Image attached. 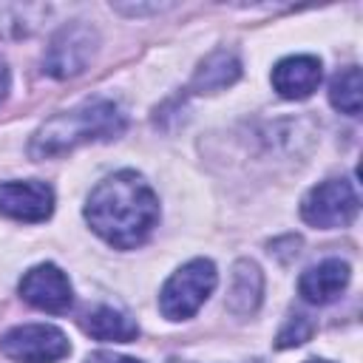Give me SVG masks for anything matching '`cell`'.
<instances>
[{"instance_id":"obj_1","label":"cell","mask_w":363,"mask_h":363,"mask_svg":"<svg viewBox=\"0 0 363 363\" xmlns=\"http://www.w3.org/2000/svg\"><path fill=\"white\" fill-rule=\"evenodd\" d=\"M85 221L111 247L130 250L153 233L159 221V199L136 170H119L91 190Z\"/></svg>"},{"instance_id":"obj_2","label":"cell","mask_w":363,"mask_h":363,"mask_svg":"<svg viewBox=\"0 0 363 363\" xmlns=\"http://www.w3.org/2000/svg\"><path fill=\"white\" fill-rule=\"evenodd\" d=\"M125 130V113L111 99H91L71 111H62L51 116L45 125L37 128L31 136L28 153L34 159H51L60 153H68L85 142H102L116 139Z\"/></svg>"},{"instance_id":"obj_3","label":"cell","mask_w":363,"mask_h":363,"mask_svg":"<svg viewBox=\"0 0 363 363\" xmlns=\"http://www.w3.org/2000/svg\"><path fill=\"white\" fill-rule=\"evenodd\" d=\"M216 267L207 258H193L184 267H179L159 292V309L167 320H187L193 318L201 303L216 289Z\"/></svg>"},{"instance_id":"obj_4","label":"cell","mask_w":363,"mask_h":363,"mask_svg":"<svg viewBox=\"0 0 363 363\" xmlns=\"http://www.w3.org/2000/svg\"><path fill=\"white\" fill-rule=\"evenodd\" d=\"M357 210H360L357 190L346 179H326L318 187H312L301 201V218L320 230L352 224Z\"/></svg>"},{"instance_id":"obj_5","label":"cell","mask_w":363,"mask_h":363,"mask_svg":"<svg viewBox=\"0 0 363 363\" xmlns=\"http://www.w3.org/2000/svg\"><path fill=\"white\" fill-rule=\"evenodd\" d=\"M96 45H99V37L91 26L68 23L51 37V43L45 48V57H43V71L54 79L77 77L94 60Z\"/></svg>"},{"instance_id":"obj_6","label":"cell","mask_w":363,"mask_h":363,"mask_svg":"<svg viewBox=\"0 0 363 363\" xmlns=\"http://www.w3.org/2000/svg\"><path fill=\"white\" fill-rule=\"evenodd\" d=\"M0 349L17 363H57L71 352V343L57 326L23 323L0 337Z\"/></svg>"},{"instance_id":"obj_7","label":"cell","mask_w":363,"mask_h":363,"mask_svg":"<svg viewBox=\"0 0 363 363\" xmlns=\"http://www.w3.org/2000/svg\"><path fill=\"white\" fill-rule=\"evenodd\" d=\"M20 295L34 309H43V312H51V315H62L74 303L71 281L54 264H37V267H31L23 275V281H20Z\"/></svg>"},{"instance_id":"obj_8","label":"cell","mask_w":363,"mask_h":363,"mask_svg":"<svg viewBox=\"0 0 363 363\" xmlns=\"http://www.w3.org/2000/svg\"><path fill=\"white\" fill-rule=\"evenodd\" d=\"M54 210V190L45 182H3L0 216L14 221H45Z\"/></svg>"},{"instance_id":"obj_9","label":"cell","mask_w":363,"mask_h":363,"mask_svg":"<svg viewBox=\"0 0 363 363\" xmlns=\"http://www.w3.org/2000/svg\"><path fill=\"white\" fill-rule=\"evenodd\" d=\"M323 77L320 60L312 54H295L281 60L272 68V88L284 96V99H306L318 91Z\"/></svg>"},{"instance_id":"obj_10","label":"cell","mask_w":363,"mask_h":363,"mask_svg":"<svg viewBox=\"0 0 363 363\" xmlns=\"http://www.w3.org/2000/svg\"><path fill=\"white\" fill-rule=\"evenodd\" d=\"M349 264L340 261V258H326L315 267H309L301 281H298V292L303 301L309 303H332L349 284Z\"/></svg>"},{"instance_id":"obj_11","label":"cell","mask_w":363,"mask_h":363,"mask_svg":"<svg viewBox=\"0 0 363 363\" xmlns=\"http://www.w3.org/2000/svg\"><path fill=\"white\" fill-rule=\"evenodd\" d=\"M82 329L96 340H113V343H130L139 337V323L128 312L105 303L82 315Z\"/></svg>"},{"instance_id":"obj_12","label":"cell","mask_w":363,"mask_h":363,"mask_svg":"<svg viewBox=\"0 0 363 363\" xmlns=\"http://www.w3.org/2000/svg\"><path fill=\"white\" fill-rule=\"evenodd\" d=\"M241 77V62L233 51H213L193 74L190 88L196 94H216Z\"/></svg>"},{"instance_id":"obj_13","label":"cell","mask_w":363,"mask_h":363,"mask_svg":"<svg viewBox=\"0 0 363 363\" xmlns=\"http://www.w3.org/2000/svg\"><path fill=\"white\" fill-rule=\"evenodd\" d=\"M261 292H264V278H261V269L258 264L252 261H238L233 267V284H230V298H227V306L238 315H250L258 309L261 303Z\"/></svg>"},{"instance_id":"obj_14","label":"cell","mask_w":363,"mask_h":363,"mask_svg":"<svg viewBox=\"0 0 363 363\" xmlns=\"http://www.w3.org/2000/svg\"><path fill=\"white\" fill-rule=\"evenodd\" d=\"M360 99H363V82H360V68L349 65L343 71H337L329 82V102L332 108H337L340 113L357 116L360 113Z\"/></svg>"},{"instance_id":"obj_15","label":"cell","mask_w":363,"mask_h":363,"mask_svg":"<svg viewBox=\"0 0 363 363\" xmlns=\"http://www.w3.org/2000/svg\"><path fill=\"white\" fill-rule=\"evenodd\" d=\"M45 11L48 9H43V6L0 3V37H23V34L34 31Z\"/></svg>"},{"instance_id":"obj_16","label":"cell","mask_w":363,"mask_h":363,"mask_svg":"<svg viewBox=\"0 0 363 363\" xmlns=\"http://www.w3.org/2000/svg\"><path fill=\"white\" fill-rule=\"evenodd\" d=\"M312 332H315V323L309 320V315H292L286 323H284V329L278 332V340H275V346L278 349H289V346H301V343H306L309 337H312Z\"/></svg>"},{"instance_id":"obj_17","label":"cell","mask_w":363,"mask_h":363,"mask_svg":"<svg viewBox=\"0 0 363 363\" xmlns=\"http://www.w3.org/2000/svg\"><path fill=\"white\" fill-rule=\"evenodd\" d=\"M85 363H142V360H136V357H125V354H113V352L99 349V352L88 354V360H85Z\"/></svg>"},{"instance_id":"obj_18","label":"cell","mask_w":363,"mask_h":363,"mask_svg":"<svg viewBox=\"0 0 363 363\" xmlns=\"http://www.w3.org/2000/svg\"><path fill=\"white\" fill-rule=\"evenodd\" d=\"M9 85H11V77H9V65H6V60L0 57V102L6 99V94H9Z\"/></svg>"},{"instance_id":"obj_19","label":"cell","mask_w":363,"mask_h":363,"mask_svg":"<svg viewBox=\"0 0 363 363\" xmlns=\"http://www.w3.org/2000/svg\"><path fill=\"white\" fill-rule=\"evenodd\" d=\"M306 363H326V360H306Z\"/></svg>"}]
</instances>
